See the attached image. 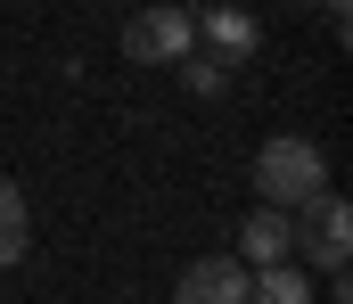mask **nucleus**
<instances>
[{
  "label": "nucleus",
  "instance_id": "f257e3e1",
  "mask_svg": "<svg viewBox=\"0 0 353 304\" xmlns=\"http://www.w3.org/2000/svg\"><path fill=\"white\" fill-rule=\"evenodd\" d=\"M255 198L279 205V214H304L312 198H329V156H321L304 132L263 140V156H255Z\"/></svg>",
  "mask_w": 353,
  "mask_h": 304
},
{
  "label": "nucleus",
  "instance_id": "6e6552de",
  "mask_svg": "<svg viewBox=\"0 0 353 304\" xmlns=\"http://www.w3.org/2000/svg\"><path fill=\"white\" fill-rule=\"evenodd\" d=\"M25 247H33V214H25V190L0 173V272H17Z\"/></svg>",
  "mask_w": 353,
  "mask_h": 304
},
{
  "label": "nucleus",
  "instance_id": "f03ea898",
  "mask_svg": "<svg viewBox=\"0 0 353 304\" xmlns=\"http://www.w3.org/2000/svg\"><path fill=\"white\" fill-rule=\"evenodd\" d=\"M189 50H197V25H189V8H173V0H157V8H140L123 25V58L132 66H173Z\"/></svg>",
  "mask_w": 353,
  "mask_h": 304
},
{
  "label": "nucleus",
  "instance_id": "20e7f679",
  "mask_svg": "<svg viewBox=\"0 0 353 304\" xmlns=\"http://www.w3.org/2000/svg\"><path fill=\"white\" fill-rule=\"evenodd\" d=\"M173 304H247V263L239 255H205V263H189L181 272Z\"/></svg>",
  "mask_w": 353,
  "mask_h": 304
},
{
  "label": "nucleus",
  "instance_id": "423d86ee",
  "mask_svg": "<svg viewBox=\"0 0 353 304\" xmlns=\"http://www.w3.org/2000/svg\"><path fill=\"white\" fill-rule=\"evenodd\" d=\"M239 255H247V263H288V255H296V214L255 205V214L239 222Z\"/></svg>",
  "mask_w": 353,
  "mask_h": 304
},
{
  "label": "nucleus",
  "instance_id": "7ed1b4c3",
  "mask_svg": "<svg viewBox=\"0 0 353 304\" xmlns=\"http://www.w3.org/2000/svg\"><path fill=\"white\" fill-rule=\"evenodd\" d=\"M296 239H304V263L345 272V255H353V214H345V198H312L304 222H296Z\"/></svg>",
  "mask_w": 353,
  "mask_h": 304
},
{
  "label": "nucleus",
  "instance_id": "1a4fd4ad",
  "mask_svg": "<svg viewBox=\"0 0 353 304\" xmlns=\"http://www.w3.org/2000/svg\"><path fill=\"white\" fill-rule=\"evenodd\" d=\"M173 66H181V83H189L197 99H214L222 74H230V58H214V50H189V58H173Z\"/></svg>",
  "mask_w": 353,
  "mask_h": 304
},
{
  "label": "nucleus",
  "instance_id": "39448f33",
  "mask_svg": "<svg viewBox=\"0 0 353 304\" xmlns=\"http://www.w3.org/2000/svg\"><path fill=\"white\" fill-rule=\"evenodd\" d=\"M189 25H197V50H214V58H230V66L255 58V41H263V25H255L247 8H197Z\"/></svg>",
  "mask_w": 353,
  "mask_h": 304
},
{
  "label": "nucleus",
  "instance_id": "0eeeda50",
  "mask_svg": "<svg viewBox=\"0 0 353 304\" xmlns=\"http://www.w3.org/2000/svg\"><path fill=\"white\" fill-rule=\"evenodd\" d=\"M247 304H321V296H312V280L296 263H255L247 272Z\"/></svg>",
  "mask_w": 353,
  "mask_h": 304
}]
</instances>
